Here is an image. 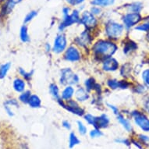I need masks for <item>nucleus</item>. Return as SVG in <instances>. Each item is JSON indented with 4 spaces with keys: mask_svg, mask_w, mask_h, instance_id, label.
Returning a JSON list of instances; mask_svg holds the SVG:
<instances>
[{
    "mask_svg": "<svg viewBox=\"0 0 149 149\" xmlns=\"http://www.w3.org/2000/svg\"><path fill=\"white\" fill-rule=\"evenodd\" d=\"M81 20V13L79 10H73L70 14L63 17V20L59 25V31H63L66 27H70L73 24L80 23Z\"/></svg>",
    "mask_w": 149,
    "mask_h": 149,
    "instance_id": "obj_4",
    "label": "nucleus"
},
{
    "mask_svg": "<svg viewBox=\"0 0 149 149\" xmlns=\"http://www.w3.org/2000/svg\"><path fill=\"white\" fill-rule=\"evenodd\" d=\"M124 30L125 27L123 24L114 20H109L105 26V36L110 40L120 39L124 33Z\"/></svg>",
    "mask_w": 149,
    "mask_h": 149,
    "instance_id": "obj_2",
    "label": "nucleus"
},
{
    "mask_svg": "<svg viewBox=\"0 0 149 149\" xmlns=\"http://www.w3.org/2000/svg\"><path fill=\"white\" fill-rule=\"evenodd\" d=\"M10 68V63H6L3 64L2 66H0V78H3L5 77L6 73L9 71Z\"/></svg>",
    "mask_w": 149,
    "mask_h": 149,
    "instance_id": "obj_28",
    "label": "nucleus"
},
{
    "mask_svg": "<svg viewBox=\"0 0 149 149\" xmlns=\"http://www.w3.org/2000/svg\"><path fill=\"white\" fill-rule=\"evenodd\" d=\"M117 50V45L110 39L98 40L91 47L93 55L102 60L113 56Z\"/></svg>",
    "mask_w": 149,
    "mask_h": 149,
    "instance_id": "obj_1",
    "label": "nucleus"
},
{
    "mask_svg": "<svg viewBox=\"0 0 149 149\" xmlns=\"http://www.w3.org/2000/svg\"><path fill=\"white\" fill-rule=\"evenodd\" d=\"M84 85H85L86 90L88 91H90L95 90V91H99L100 90V86L98 85V84L95 83V81L93 78H88L84 81Z\"/></svg>",
    "mask_w": 149,
    "mask_h": 149,
    "instance_id": "obj_18",
    "label": "nucleus"
},
{
    "mask_svg": "<svg viewBox=\"0 0 149 149\" xmlns=\"http://www.w3.org/2000/svg\"><path fill=\"white\" fill-rule=\"evenodd\" d=\"M75 98L76 100L79 102H84L88 100L89 98V93L88 91L86 90V88H78L75 91Z\"/></svg>",
    "mask_w": 149,
    "mask_h": 149,
    "instance_id": "obj_14",
    "label": "nucleus"
},
{
    "mask_svg": "<svg viewBox=\"0 0 149 149\" xmlns=\"http://www.w3.org/2000/svg\"><path fill=\"white\" fill-rule=\"evenodd\" d=\"M28 104H29V105L31 108L37 109V108L41 107L42 101H41V98L38 95H31V97H30L29 101H28Z\"/></svg>",
    "mask_w": 149,
    "mask_h": 149,
    "instance_id": "obj_21",
    "label": "nucleus"
},
{
    "mask_svg": "<svg viewBox=\"0 0 149 149\" xmlns=\"http://www.w3.org/2000/svg\"><path fill=\"white\" fill-rule=\"evenodd\" d=\"M142 17L140 13H127L122 17L123 25L125 29L129 30L138 24L141 20Z\"/></svg>",
    "mask_w": 149,
    "mask_h": 149,
    "instance_id": "obj_7",
    "label": "nucleus"
},
{
    "mask_svg": "<svg viewBox=\"0 0 149 149\" xmlns=\"http://www.w3.org/2000/svg\"><path fill=\"white\" fill-rule=\"evenodd\" d=\"M128 13H140L143 9V5L141 3L137 2V3H133L127 6Z\"/></svg>",
    "mask_w": 149,
    "mask_h": 149,
    "instance_id": "obj_22",
    "label": "nucleus"
},
{
    "mask_svg": "<svg viewBox=\"0 0 149 149\" xmlns=\"http://www.w3.org/2000/svg\"><path fill=\"white\" fill-rule=\"evenodd\" d=\"M37 15H38V12H37L36 10H32V11H31L30 13H28L27 16H26L24 18L25 24H26V23L30 22V21H31L34 17H36Z\"/></svg>",
    "mask_w": 149,
    "mask_h": 149,
    "instance_id": "obj_32",
    "label": "nucleus"
},
{
    "mask_svg": "<svg viewBox=\"0 0 149 149\" xmlns=\"http://www.w3.org/2000/svg\"><path fill=\"white\" fill-rule=\"evenodd\" d=\"M62 13H63V17L68 16V15L70 14V13H71L70 8L68 7V6L63 7V10H62Z\"/></svg>",
    "mask_w": 149,
    "mask_h": 149,
    "instance_id": "obj_40",
    "label": "nucleus"
},
{
    "mask_svg": "<svg viewBox=\"0 0 149 149\" xmlns=\"http://www.w3.org/2000/svg\"><path fill=\"white\" fill-rule=\"evenodd\" d=\"M98 19L90 11H84L81 14L80 24L84 26L87 30L95 29L98 25Z\"/></svg>",
    "mask_w": 149,
    "mask_h": 149,
    "instance_id": "obj_6",
    "label": "nucleus"
},
{
    "mask_svg": "<svg viewBox=\"0 0 149 149\" xmlns=\"http://www.w3.org/2000/svg\"><path fill=\"white\" fill-rule=\"evenodd\" d=\"M134 123L145 132H149V119L144 115V113L135 111L132 113Z\"/></svg>",
    "mask_w": 149,
    "mask_h": 149,
    "instance_id": "obj_9",
    "label": "nucleus"
},
{
    "mask_svg": "<svg viewBox=\"0 0 149 149\" xmlns=\"http://www.w3.org/2000/svg\"><path fill=\"white\" fill-rule=\"evenodd\" d=\"M144 108H145V109L149 113V99L146 102L144 103Z\"/></svg>",
    "mask_w": 149,
    "mask_h": 149,
    "instance_id": "obj_44",
    "label": "nucleus"
},
{
    "mask_svg": "<svg viewBox=\"0 0 149 149\" xmlns=\"http://www.w3.org/2000/svg\"><path fill=\"white\" fill-rule=\"evenodd\" d=\"M102 132L101 131L100 129L98 128H95L94 130H91L90 131V136L92 138H96V137H100L102 136Z\"/></svg>",
    "mask_w": 149,
    "mask_h": 149,
    "instance_id": "obj_34",
    "label": "nucleus"
},
{
    "mask_svg": "<svg viewBox=\"0 0 149 149\" xmlns=\"http://www.w3.org/2000/svg\"><path fill=\"white\" fill-rule=\"evenodd\" d=\"M77 127H78V131L81 135H84L87 134V127L81 121H77Z\"/></svg>",
    "mask_w": 149,
    "mask_h": 149,
    "instance_id": "obj_33",
    "label": "nucleus"
},
{
    "mask_svg": "<svg viewBox=\"0 0 149 149\" xmlns=\"http://www.w3.org/2000/svg\"><path fill=\"white\" fill-rule=\"evenodd\" d=\"M80 78L77 74L74 73L70 68H63L61 70L59 82L63 85H76L79 84Z\"/></svg>",
    "mask_w": 149,
    "mask_h": 149,
    "instance_id": "obj_3",
    "label": "nucleus"
},
{
    "mask_svg": "<svg viewBox=\"0 0 149 149\" xmlns=\"http://www.w3.org/2000/svg\"><path fill=\"white\" fill-rule=\"evenodd\" d=\"M91 5L99 6L101 8L109 7L115 3V0H91Z\"/></svg>",
    "mask_w": 149,
    "mask_h": 149,
    "instance_id": "obj_17",
    "label": "nucleus"
},
{
    "mask_svg": "<svg viewBox=\"0 0 149 149\" xmlns=\"http://www.w3.org/2000/svg\"><path fill=\"white\" fill-rule=\"evenodd\" d=\"M145 87L143 85H138L136 88V91H137V93H139V94H142V93H144V91H145Z\"/></svg>",
    "mask_w": 149,
    "mask_h": 149,
    "instance_id": "obj_42",
    "label": "nucleus"
},
{
    "mask_svg": "<svg viewBox=\"0 0 149 149\" xmlns=\"http://www.w3.org/2000/svg\"><path fill=\"white\" fill-rule=\"evenodd\" d=\"M20 39L23 42H27L30 41L27 28L25 25H24L20 29Z\"/></svg>",
    "mask_w": 149,
    "mask_h": 149,
    "instance_id": "obj_27",
    "label": "nucleus"
},
{
    "mask_svg": "<svg viewBox=\"0 0 149 149\" xmlns=\"http://www.w3.org/2000/svg\"><path fill=\"white\" fill-rule=\"evenodd\" d=\"M25 81L20 78L15 79L13 81V88L17 92H22L25 89Z\"/></svg>",
    "mask_w": 149,
    "mask_h": 149,
    "instance_id": "obj_23",
    "label": "nucleus"
},
{
    "mask_svg": "<svg viewBox=\"0 0 149 149\" xmlns=\"http://www.w3.org/2000/svg\"><path fill=\"white\" fill-rule=\"evenodd\" d=\"M116 143H120V144H126V145H130V142L129 140L127 139H124V138H119V139H116L115 141Z\"/></svg>",
    "mask_w": 149,
    "mask_h": 149,
    "instance_id": "obj_39",
    "label": "nucleus"
},
{
    "mask_svg": "<svg viewBox=\"0 0 149 149\" xmlns=\"http://www.w3.org/2000/svg\"><path fill=\"white\" fill-rule=\"evenodd\" d=\"M31 91H27L23 92L20 95V100L24 103H28L30 97L31 95Z\"/></svg>",
    "mask_w": 149,
    "mask_h": 149,
    "instance_id": "obj_30",
    "label": "nucleus"
},
{
    "mask_svg": "<svg viewBox=\"0 0 149 149\" xmlns=\"http://www.w3.org/2000/svg\"><path fill=\"white\" fill-rule=\"evenodd\" d=\"M45 50H46V52H50V50H51V46L48 43L45 45Z\"/></svg>",
    "mask_w": 149,
    "mask_h": 149,
    "instance_id": "obj_45",
    "label": "nucleus"
},
{
    "mask_svg": "<svg viewBox=\"0 0 149 149\" xmlns=\"http://www.w3.org/2000/svg\"><path fill=\"white\" fill-rule=\"evenodd\" d=\"M75 95V90L72 85H66L61 93V99L66 102L72 99L73 95Z\"/></svg>",
    "mask_w": 149,
    "mask_h": 149,
    "instance_id": "obj_15",
    "label": "nucleus"
},
{
    "mask_svg": "<svg viewBox=\"0 0 149 149\" xmlns=\"http://www.w3.org/2000/svg\"><path fill=\"white\" fill-rule=\"evenodd\" d=\"M9 1H10V2L13 3V4H17V3L21 2L22 0H9Z\"/></svg>",
    "mask_w": 149,
    "mask_h": 149,
    "instance_id": "obj_46",
    "label": "nucleus"
},
{
    "mask_svg": "<svg viewBox=\"0 0 149 149\" xmlns=\"http://www.w3.org/2000/svg\"><path fill=\"white\" fill-rule=\"evenodd\" d=\"M92 41L93 38L91 36V34L90 31L86 29V31H84L83 32H81L80 35L77 38L76 40H75V42L79 46L82 47V48H86L88 45H91Z\"/></svg>",
    "mask_w": 149,
    "mask_h": 149,
    "instance_id": "obj_11",
    "label": "nucleus"
},
{
    "mask_svg": "<svg viewBox=\"0 0 149 149\" xmlns=\"http://www.w3.org/2000/svg\"><path fill=\"white\" fill-rule=\"evenodd\" d=\"M63 57L66 61L76 63L81 60V54L77 47L75 45H70L65 50Z\"/></svg>",
    "mask_w": 149,
    "mask_h": 149,
    "instance_id": "obj_10",
    "label": "nucleus"
},
{
    "mask_svg": "<svg viewBox=\"0 0 149 149\" xmlns=\"http://www.w3.org/2000/svg\"><path fill=\"white\" fill-rule=\"evenodd\" d=\"M110 123L109 118L106 114H102L99 116H97V128H106Z\"/></svg>",
    "mask_w": 149,
    "mask_h": 149,
    "instance_id": "obj_16",
    "label": "nucleus"
},
{
    "mask_svg": "<svg viewBox=\"0 0 149 149\" xmlns=\"http://www.w3.org/2000/svg\"><path fill=\"white\" fill-rule=\"evenodd\" d=\"M84 120L89 125H91L95 128H97V116L91 115V114H87L84 116Z\"/></svg>",
    "mask_w": 149,
    "mask_h": 149,
    "instance_id": "obj_26",
    "label": "nucleus"
},
{
    "mask_svg": "<svg viewBox=\"0 0 149 149\" xmlns=\"http://www.w3.org/2000/svg\"><path fill=\"white\" fill-rule=\"evenodd\" d=\"M66 1L70 6H81L82 3H84L85 0H66Z\"/></svg>",
    "mask_w": 149,
    "mask_h": 149,
    "instance_id": "obj_36",
    "label": "nucleus"
},
{
    "mask_svg": "<svg viewBox=\"0 0 149 149\" xmlns=\"http://www.w3.org/2000/svg\"><path fill=\"white\" fill-rule=\"evenodd\" d=\"M108 87L113 90L116 89H127L129 88L130 84L126 81H118L116 79H110L107 81Z\"/></svg>",
    "mask_w": 149,
    "mask_h": 149,
    "instance_id": "obj_13",
    "label": "nucleus"
},
{
    "mask_svg": "<svg viewBox=\"0 0 149 149\" xmlns=\"http://www.w3.org/2000/svg\"><path fill=\"white\" fill-rule=\"evenodd\" d=\"M116 118H117V120L120 122V124L124 127V129L126 130L127 131L130 132V131L132 130V126L130 124V123L129 120H127V119H126L123 116L119 113L117 115V116H116Z\"/></svg>",
    "mask_w": 149,
    "mask_h": 149,
    "instance_id": "obj_19",
    "label": "nucleus"
},
{
    "mask_svg": "<svg viewBox=\"0 0 149 149\" xmlns=\"http://www.w3.org/2000/svg\"><path fill=\"white\" fill-rule=\"evenodd\" d=\"M148 39L149 40V32H148Z\"/></svg>",
    "mask_w": 149,
    "mask_h": 149,
    "instance_id": "obj_47",
    "label": "nucleus"
},
{
    "mask_svg": "<svg viewBox=\"0 0 149 149\" xmlns=\"http://www.w3.org/2000/svg\"><path fill=\"white\" fill-rule=\"evenodd\" d=\"M63 127H64V128H66V130H70L71 129V124L69 122V121H67V120H64V121H63Z\"/></svg>",
    "mask_w": 149,
    "mask_h": 149,
    "instance_id": "obj_43",
    "label": "nucleus"
},
{
    "mask_svg": "<svg viewBox=\"0 0 149 149\" xmlns=\"http://www.w3.org/2000/svg\"><path fill=\"white\" fill-rule=\"evenodd\" d=\"M49 93L52 97L56 101L59 100L61 98V96L59 95V88L56 84H51L49 87Z\"/></svg>",
    "mask_w": 149,
    "mask_h": 149,
    "instance_id": "obj_20",
    "label": "nucleus"
},
{
    "mask_svg": "<svg viewBox=\"0 0 149 149\" xmlns=\"http://www.w3.org/2000/svg\"><path fill=\"white\" fill-rule=\"evenodd\" d=\"M90 12L93 15H95V17H98V16L102 14V8L99 7V6H93L91 8Z\"/></svg>",
    "mask_w": 149,
    "mask_h": 149,
    "instance_id": "obj_35",
    "label": "nucleus"
},
{
    "mask_svg": "<svg viewBox=\"0 0 149 149\" xmlns=\"http://www.w3.org/2000/svg\"><path fill=\"white\" fill-rule=\"evenodd\" d=\"M141 78L144 84L149 88V69H146L143 71Z\"/></svg>",
    "mask_w": 149,
    "mask_h": 149,
    "instance_id": "obj_29",
    "label": "nucleus"
},
{
    "mask_svg": "<svg viewBox=\"0 0 149 149\" xmlns=\"http://www.w3.org/2000/svg\"><path fill=\"white\" fill-rule=\"evenodd\" d=\"M107 105H108V107L110 109L113 111L114 114H116V115L117 116L118 114L120 113H119V109H118L117 106H116V105H112V104H109V103H108Z\"/></svg>",
    "mask_w": 149,
    "mask_h": 149,
    "instance_id": "obj_38",
    "label": "nucleus"
},
{
    "mask_svg": "<svg viewBox=\"0 0 149 149\" xmlns=\"http://www.w3.org/2000/svg\"><path fill=\"white\" fill-rule=\"evenodd\" d=\"M119 66H120V64L117 59H116L113 57H109L103 60L102 68L103 70L106 72H114L117 70Z\"/></svg>",
    "mask_w": 149,
    "mask_h": 149,
    "instance_id": "obj_12",
    "label": "nucleus"
},
{
    "mask_svg": "<svg viewBox=\"0 0 149 149\" xmlns=\"http://www.w3.org/2000/svg\"><path fill=\"white\" fill-rule=\"evenodd\" d=\"M139 139L141 141L142 143H144V144H149V137H148V136L140 134Z\"/></svg>",
    "mask_w": 149,
    "mask_h": 149,
    "instance_id": "obj_41",
    "label": "nucleus"
},
{
    "mask_svg": "<svg viewBox=\"0 0 149 149\" xmlns=\"http://www.w3.org/2000/svg\"><path fill=\"white\" fill-rule=\"evenodd\" d=\"M67 47V38L66 35L63 33L57 34L55 38L52 45V50L56 54H60L63 52Z\"/></svg>",
    "mask_w": 149,
    "mask_h": 149,
    "instance_id": "obj_8",
    "label": "nucleus"
},
{
    "mask_svg": "<svg viewBox=\"0 0 149 149\" xmlns=\"http://www.w3.org/2000/svg\"><path fill=\"white\" fill-rule=\"evenodd\" d=\"M137 48V45L135 42H132V41H128L127 42H126V44L123 47V52L125 54H129L131 52L136 50Z\"/></svg>",
    "mask_w": 149,
    "mask_h": 149,
    "instance_id": "obj_24",
    "label": "nucleus"
},
{
    "mask_svg": "<svg viewBox=\"0 0 149 149\" xmlns=\"http://www.w3.org/2000/svg\"><path fill=\"white\" fill-rule=\"evenodd\" d=\"M136 31H144V32H149V22L144 23L141 24H139L136 26L134 28Z\"/></svg>",
    "mask_w": 149,
    "mask_h": 149,
    "instance_id": "obj_31",
    "label": "nucleus"
},
{
    "mask_svg": "<svg viewBox=\"0 0 149 149\" xmlns=\"http://www.w3.org/2000/svg\"><path fill=\"white\" fill-rule=\"evenodd\" d=\"M20 73L22 75L25 79H27V80H29L31 77V74L32 73H27L26 71L24 70L23 69L20 68Z\"/></svg>",
    "mask_w": 149,
    "mask_h": 149,
    "instance_id": "obj_37",
    "label": "nucleus"
},
{
    "mask_svg": "<svg viewBox=\"0 0 149 149\" xmlns=\"http://www.w3.org/2000/svg\"><path fill=\"white\" fill-rule=\"evenodd\" d=\"M80 143H81V141L78 139V137H77L75 133H71L70 134V139H69V146H70V148H72L76 146V145L79 144Z\"/></svg>",
    "mask_w": 149,
    "mask_h": 149,
    "instance_id": "obj_25",
    "label": "nucleus"
},
{
    "mask_svg": "<svg viewBox=\"0 0 149 149\" xmlns=\"http://www.w3.org/2000/svg\"><path fill=\"white\" fill-rule=\"evenodd\" d=\"M64 102L65 101H63L61 98L59 100H58V102L59 103V105L63 106V108H65L67 111L70 112L71 113L75 114L77 116H84V110L80 106V105L77 102V100L75 101L73 100V99H70V100L66 101V102Z\"/></svg>",
    "mask_w": 149,
    "mask_h": 149,
    "instance_id": "obj_5",
    "label": "nucleus"
}]
</instances>
